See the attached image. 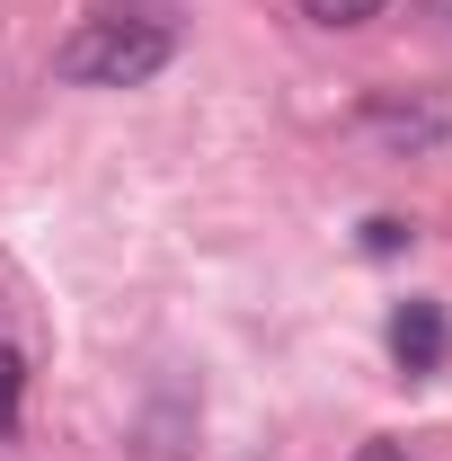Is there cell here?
Masks as SVG:
<instances>
[{
	"instance_id": "3",
	"label": "cell",
	"mask_w": 452,
	"mask_h": 461,
	"mask_svg": "<svg viewBox=\"0 0 452 461\" xmlns=\"http://www.w3.org/2000/svg\"><path fill=\"white\" fill-rule=\"evenodd\" d=\"M444 355H452V320H444V302L408 293V302L391 311V364L408 373V382H426V373H444Z\"/></svg>"
},
{
	"instance_id": "4",
	"label": "cell",
	"mask_w": 452,
	"mask_h": 461,
	"mask_svg": "<svg viewBox=\"0 0 452 461\" xmlns=\"http://www.w3.org/2000/svg\"><path fill=\"white\" fill-rule=\"evenodd\" d=\"M302 18H320V27H364V18H382V0H302Z\"/></svg>"
},
{
	"instance_id": "6",
	"label": "cell",
	"mask_w": 452,
	"mask_h": 461,
	"mask_svg": "<svg viewBox=\"0 0 452 461\" xmlns=\"http://www.w3.org/2000/svg\"><path fill=\"white\" fill-rule=\"evenodd\" d=\"M364 249H373V258H391V249H408V222H391V213H382V222H364Z\"/></svg>"
},
{
	"instance_id": "1",
	"label": "cell",
	"mask_w": 452,
	"mask_h": 461,
	"mask_svg": "<svg viewBox=\"0 0 452 461\" xmlns=\"http://www.w3.org/2000/svg\"><path fill=\"white\" fill-rule=\"evenodd\" d=\"M169 54H177V36L160 18L98 9V18H80L54 45V80H71V89H142L151 71H169Z\"/></svg>"
},
{
	"instance_id": "5",
	"label": "cell",
	"mask_w": 452,
	"mask_h": 461,
	"mask_svg": "<svg viewBox=\"0 0 452 461\" xmlns=\"http://www.w3.org/2000/svg\"><path fill=\"white\" fill-rule=\"evenodd\" d=\"M18 400H27V364H18V355L0 346V435L18 426Z\"/></svg>"
},
{
	"instance_id": "8",
	"label": "cell",
	"mask_w": 452,
	"mask_h": 461,
	"mask_svg": "<svg viewBox=\"0 0 452 461\" xmlns=\"http://www.w3.org/2000/svg\"><path fill=\"white\" fill-rule=\"evenodd\" d=\"M444 18H452V0H444Z\"/></svg>"
},
{
	"instance_id": "2",
	"label": "cell",
	"mask_w": 452,
	"mask_h": 461,
	"mask_svg": "<svg viewBox=\"0 0 452 461\" xmlns=\"http://www.w3.org/2000/svg\"><path fill=\"white\" fill-rule=\"evenodd\" d=\"M364 133L399 151V160H417V151H444L452 142V89H373L364 98Z\"/></svg>"
},
{
	"instance_id": "7",
	"label": "cell",
	"mask_w": 452,
	"mask_h": 461,
	"mask_svg": "<svg viewBox=\"0 0 452 461\" xmlns=\"http://www.w3.org/2000/svg\"><path fill=\"white\" fill-rule=\"evenodd\" d=\"M355 461H408V453H399V444H364Z\"/></svg>"
}]
</instances>
